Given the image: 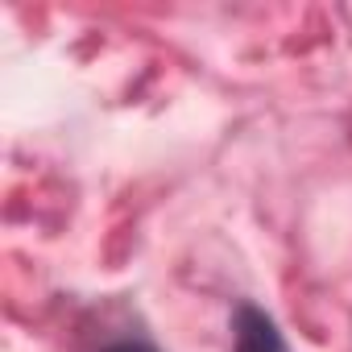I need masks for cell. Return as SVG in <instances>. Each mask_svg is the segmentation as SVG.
Masks as SVG:
<instances>
[{"mask_svg": "<svg viewBox=\"0 0 352 352\" xmlns=\"http://www.w3.org/2000/svg\"><path fill=\"white\" fill-rule=\"evenodd\" d=\"M236 352H290V348L265 311L241 307L236 311Z\"/></svg>", "mask_w": 352, "mask_h": 352, "instance_id": "1", "label": "cell"}, {"mask_svg": "<svg viewBox=\"0 0 352 352\" xmlns=\"http://www.w3.org/2000/svg\"><path fill=\"white\" fill-rule=\"evenodd\" d=\"M108 352H153L149 344H141V340H124V344H112Z\"/></svg>", "mask_w": 352, "mask_h": 352, "instance_id": "2", "label": "cell"}]
</instances>
